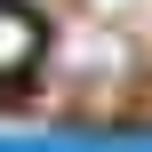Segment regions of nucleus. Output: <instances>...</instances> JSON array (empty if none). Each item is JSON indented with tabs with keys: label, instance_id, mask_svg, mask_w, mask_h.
Returning a JSON list of instances; mask_svg holds the SVG:
<instances>
[{
	"label": "nucleus",
	"instance_id": "1",
	"mask_svg": "<svg viewBox=\"0 0 152 152\" xmlns=\"http://www.w3.org/2000/svg\"><path fill=\"white\" fill-rule=\"evenodd\" d=\"M32 56H40V24H32L16 0H0V80L32 72Z\"/></svg>",
	"mask_w": 152,
	"mask_h": 152
}]
</instances>
